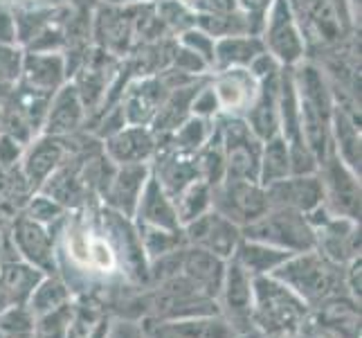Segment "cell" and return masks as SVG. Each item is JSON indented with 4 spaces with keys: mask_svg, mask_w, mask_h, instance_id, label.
I'll list each match as a JSON object with an SVG mask.
<instances>
[{
    "mask_svg": "<svg viewBox=\"0 0 362 338\" xmlns=\"http://www.w3.org/2000/svg\"><path fill=\"white\" fill-rule=\"evenodd\" d=\"M21 81L34 91L54 95L68 81L64 52H25Z\"/></svg>",
    "mask_w": 362,
    "mask_h": 338,
    "instance_id": "23",
    "label": "cell"
},
{
    "mask_svg": "<svg viewBox=\"0 0 362 338\" xmlns=\"http://www.w3.org/2000/svg\"><path fill=\"white\" fill-rule=\"evenodd\" d=\"M102 149L113 165H142V162H151L156 156L158 137L148 127L127 124L117 133L102 140Z\"/></svg>",
    "mask_w": 362,
    "mask_h": 338,
    "instance_id": "17",
    "label": "cell"
},
{
    "mask_svg": "<svg viewBox=\"0 0 362 338\" xmlns=\"http://www.w3.org/2000/svg\"><path fill=\"white\" fill-rule=\"evenodd\" d=\"M108 334H110V320L106 316H102L93 327V332L88 334V338H108Z\"/></svg>",
    "mask_w": 362,
    "mask_h": 338,
    "instance_id": "53",
    "label": "cell"
},
{
    "mask_svg": "<svg viewBox=\"0 0 362 338\" xmlns=\"http://www.w3.org/2000/svg\"><path fill=\"white\" fill-rule=\"evenodd\" d=\"M156 16L173 39L178 34L196 28V11L182 0H156Z\"/></svg>",
    "mask_w": 362,
    "mask_h": 338,
    "instance_id": "39",
    "label": "cell"
},
{
    "mask_svg": "<svg viewBox=\"0 0 362 338\" xmlns=\"http://www.w3.org/2000/svg\"><path fill=\"white\" fill-rule=\"evenodd\" d=\"M176 41H178L182 47L192 50V52H194L196 57H201V59L205 61V64H207L209 70L214 68V45H216V41L211 39V36H207L203 30L192 28V30H187V32L178 34V36H176Z\"/></svg>",
    "mask_w": 362,
    "mask_h": 338,
    "instance_id": "44",
    "label": "cell"
},
{
    "mask_svg": "<svg viewBox=\"0 0 362 338\" xmlns=\"http://www.w3.org/2000/svg\"><path fill=\"white\" fill-rule=\"evenodd\" d=\"M0 43H18L14 9H9L5 5H0Z\"/></svg>",
    "mask_w": 362,
    "mask_h": 338,
    "instance_id": "50",
    "label": "cell"
},
{
    "mask_svg": "<svg viewBox=\"0 0 362 338\" xmlns=\"http://www.w3.org/2000/svg\"><path fill=\"white\" fill-rule=\"evenodd\" d=\"M110 5H144V3H156V0H104Z\"/></svg>",
    "mask_w": 362,
    "mask_h": 338,
    "instance_id": "55",
    "label": "cell"
},
{
    "mask_svg": "<svg viewBox=\"0 0 362 338\" xmlns=\"http://www.w3.org/2000/svg\"><path fill=\"white\" fill-rule=\"evenodd\" d=\"M234 338H255V336H250L247 332H243V334H239V336H234Z\"/></svg>",
    "mask_w": 362,
    "mask_h": 338,
    "instance_id": "57",
    "label": "cell"
},
{
    "mask_svg": "<svg viewBox=\"0 0 362 338\" xmlns=\"http://www.w3.org/2000/svg\"><path fill=\"white\" fill-rule=\"evenodd\" d=\"M211 210L221 212L223 217L234 221L239 228L257 221L270 210L266 187L255 181L223 179L211 187Z\"/></svg>",
    "mask_w": 362,
    "mask_h": 338,
    "instance_id": "8",
    "label": "cell"
},
{
    "mask_svg": "<svg viewBox=\"0 0 362 338\" xmlns=\"http://www.w3.org/2000/svg\"><path fill=\"white\" fill-rule=\"evenodd\" d=\"M148 176H151L148 162H142V165H115L113 179H110L106 192L102 194L104 205L119 212L127 219H133Z\"/></svg>",
    "mask_w": 362,
    "mask_h": 338,
    "instance_id": "20",
    "label": "cell"
},
{
    "mask_svg": "<svg viewBox=\"0 0 362 338\" xmlns=\"http://www.w3.org/2000/svg\"><path fill=\"white\" fill-rule=\"evenodd\" d=\"M11 89H14V86L0 84V122H3V116H5V106H7V99H9V95H11Z\"/></svg>",
    "mask_w": 362,
    "mask_h": 338,
    "instance_id": "54",
    "label": "cell"
},
{
    "mask_svg": "<svg viewBox=\"0 0 362 338\" xmlns=\"http://www.w3.org/2000/svg\"><path fill=\"white\" fill-rule=\"evenodd\" d=\"M259 36L266 52L274 57L281 68H295L306 59V45L288 0H272Z\"/></svg>",
    "mask_w": 362,
    "mask_h": 338,
    "instance_id": "6",
    "label": "cell"
},
{
    "mask_svg": "<svg viewBox=\"0 0 362 338\" xmlns=\"http://www.w3.org/2000/svg\"><path fill=\"white\" fill-rule=\"evenodd\" d=\"M221 127L223 154H226V179L259 183V162L264 142L252 133L241 118H216Z\"/></svg>",
    "mask_w": 362,
    "mask_h": 338,
    "instance_id": "7",
    "label": "cell"
},
{
    "mask_svg": "<svg viewBox=\"0 0 362 338\" xmlns=\"http://www.w3.org/2000/svg\"><path fill=\"white\" fill-rule=\"evenodd\" d=\"M192 116L207 118V120H216L218 118V102H216L214 91H211L209 77H207V81L201 86V91H198L196 97H194V102H192Z\"/></svg>",
    "mask_w": 362,
    "mask_h": 338,
    "instance_id": "47",
    "label": "cell"
},
{
    "mask_svg": "<svg viewBox=\"0 0 362 338\" xmlns=\"http://www.w3.org/2000/svg\"><path fill=\"white\" fill-rule=\"evenodd\" d=\"M218 293L223 295V305H226V311H228L226 318L234 327L245 320H252V275H250L236 259H228L226 275H223V284Z\"/></svg>",
    "mask_w": 362,
    "mask_h": 338,
    "instance_id": "24",
    "label": "cell"
},
{
    "mask_svg": "<svg viewBox=\"0 0 362 338\" xmlns=\"http://www.w3.org/2000/svg\"><path fill=\"white\" fill-rule=\"evenodd\" d=\"M25 50L18 43H0V84L16 86L23 74Z\"/></svg>",
    "mask_w": 362,
    "mask_h": 338,
    "instance_id": "43",
    "label": "cell"
},
{
    "mask_svg": "<svg viewBox=\"0 0 362 338\" xmlns=\"http://www.w3.org/2000/svg\"><path fill=\"white\" fill-rule=\"evenodd\" d=\"M99 318L102 316H99V311L95 307H88V305L74 307V314L70 320V327L66 332V338H88V334L93 332Z\"/></svg>",
    "mask_w": 362,
    "mask_h": 338,
    "instance_id": "45",
    "label": "cell"
},
{
    "mask_svg": "<svg viewBox=\"0 0 362 338\" xmlns=\"http://www.w3.org/2000/svg\"><path fill=\"white\" fill-rule=\"evenodd\" d=\"M270 275L284 286H288L306 307H320L329 298L338 295L340 284L344 282L340 266L333 264L315 248L293 253Z\"/></svg>",
    "mask_w": 362,
    "mask_h": 338,
    "instance_id": "3",
    "label": "cell"
},
{
    "mask_svg": "<svg viewBox=\"0 0 362 338\" xmlns=\"http://www.w3.org/2000/svg\"><path fill=\"white\" fill-rule=\"evenodd\" d=\"M165 332L173 338H234L241 334L223 314L169 320Z\"/></svg>",
    "mask_w": 362,
    "mask_h": 338,
    "instance_id": "31",
    "label": "cell"
},
{
    "mask_svg": "<svg viewBox=\"0 0 362 338\" xmlns=\"http://www.w3.org/2000/svg\"><path fill=\"white\" fill-rule=\"evenodd\" d=\"M173 203H176L180 225L189 223L211 210V185L205 183L203 179H196L192 185H187L185 190L173 198Z\"/></svg>",
    "mask_w": 362,
    "mask_h": 338,
    "instance_id": "35",
    "label": "cell"
},
{
    "mask_svg": "<svg viewBox=\"0 0 362 338\" xmlns=\"http://www.w3.org/2000/svg\"><path fill=\"white\" fill-rule=\"evenodd\" d=\"M70 210H66L61 203H57L54 198H49L41 192H36L32 198H30V203L28 208H25V217L36 221V223H41L45 225V228H49V225H57L66 219Z\"/></svg>",
    "mask_w": 362,
    "mask_h": 338,
    "instance_id": "41",
    "label": "cell"
},
{
    "mask_svg": "<svg viewBox=\"0 0 362 338\" xmlns=\"http://www.w3.org/2000/svg\"><path fill=\"white\" fill-rule=\"evenodd\" d=\"M23 152H25V147L18 140H14V137L7 133H0V167H5V169L14 167L16 162H21Z\"/></svg>",
    "mask_w": 362,
    "mask_h": 338,
    "instance_id": "48",
    "label": "cell"
},
{
    "mask_svg": "<svg viewBox=\"0 0 362 338\" xmlns=\"http://www.w3.org/2000/svg\"><path fill=\"white\" fill-rule=\"evenodd\" d=\"M308 307L272 275L252 278V320L268 334H291L304 322Z\"/></svg>",
    "mask_w": 362,
    "mask_h": 338,
    "instance_id": "4",
    "label": "cell"
},
{
    "mask_svg": "<svg viewBox=\"0 0 362 338\" xmlns=\"http://www.w3.org/2000/svg\"><path fill=\"white\" fill-rule=\"evenodd\" d=\"M86 122H88V116H86L81 97L77 89H74V84L66 81L52 97H49L41 133L68 137L86 129Z\"/></svg>",
    "mask_w": 362,
    "mask_h": 338,
    "instance_id": "18",
    "label": "cell"
},
{
    "mask_svg": "<svg viewBox=\"0 0 362 338\" xmlns=\"http://www.w3.org/2000/svg\"><path fill=\"white\" fill-rule=\"evenodd\" d=\"M151 167V176L162 185L171 198H176L187 185H192L198 176V165H196V154L189 152H178L169 145L158 147L156 156L148 162Z\"/></svg>",
    "mask_w": 362,
    "mask_h": 338,
    "instance_id": "19",
    "label": "cell"
},
{
    "mask_svg": "<svg viewBox=\"0 0 362 338\" xmlns=\"http://www.w3.org/2000/svg\"><path fill=\"white\" fill-rule=\"evenodd\" d=\"M291 255L293 253H288V250H281V248H274V246L241 237V242L236 246L232 259H236L250 275H252V278H257V275H270Z\"/></svg>",
    "mask_w": 362,
    "mask_h": 338,
    "instance_id": "30",
    "label": "cell"
},
{
    "mask_svg": "<svg viewBox=\"0 0 362 338\" xmlns=\"http://www.w3.org/2000/svg\"><path fill=\"white\" fill-rule=\"evenodd\" d=\"M331 147L342 158L346 167H351L356 174H360V160H362L360 116L338 104L333 106V118H331Z\"/></svg>",
    "mask_w": 362,
    "mask_h": 338,
    "instance_id": "27",
    "label": "cell"
},
{
    "mask_svg": "<svg viewBox=\"0 0 362 338\" xmlns=\"http://www.w3.org/2000/svg\"><path fill=\"white\" fill-rule=\"evenodd\" d=\"M169 95V86L162 74H144V77H131L119 95V106L127 124L148 127L156 118L158 108Z\"/></svg>",
    "mask_w": 362,
    "mask_h": 338,
    "instance_id": "13",
    "label": "cell"
},
{
    "mask_svg": "<svg viewBox=\"0 0 362 338\" xmlns=\"http://www.w3.org/2000/svg\"><path fill=\"white\" fill-rule=\"evenodd\" d=\"M313 232L315 250H320L333 264L344 266L351 259L360 257V221L331 215Z\"/></svg>",
    "mask_w": 362,
    "mask_h": 338,
    "instance_id": "15",
    "label": "cell"
},
{
    "mask_svg": "<svg viewBox=\"0 0 362 338\" xmlns=\"http://www.w3.org/2000/svg\"><path fill=\"white\" fill-rule=\"evenodd\" d=\"M133 223L153 225V228H165V230H182L176 203H173V198L162 190V185L153 176H148L140 194Z\"/></svg>",
    "mask_w": 362,
    "mask_h": 338,
    "instance_id": "25",
    "label": "cell"
},
{
    "mask_svg": "<svg viewBox=\"0 0 362 338\" xmlns=\"http://www.w3.org/2000/svg\"><path fill=\"white\" fill-rule=\"evenodd\" d=\"M272 208H288L306 215L324 203V187L320 174H291L266 187Z\"/></svg>",
    "mask_w": 362,
    "mask_h": 338,
    "instance_id": "16",
    "label": "cell"
},
{
    "mask_svg": "<svg viewBox=\"0 0 362 338\" xmlns=\"http://www.w3.org/2000/svg\"><path fill=\"white\" fill-rule=\"evenodd\" d=\"M236 5H239V11L245 16L250 32L259 34L261 28H264V18L268 14L272 0H236Z\"/></svg>",
    "mask_w": 362,
    "mask_h": 338,
    "instance_id": "46",
    "label": "cell"
},
{
    "mask_svg": "<svg viewBox=\"0 0 362 338\" xmlns=\"http://www.w3.org/2000/svg\"><path fill=\"white\" fill-rule=\"evenodd\" d=\"M137 235H140V242L144 248L146 259L151 261L160 255H167L171 250H178L187 246L182 230H165V228H153V225H137Z\"/></svg>",
    "mask_w": 362,
    "mask_h": 338,
    "instance_id": "37",
    "label": "cell"
},
{
    "mask_svg": "<svg viewBox=\"0 0 362 338\" xmlns=\"http://www.w3.org/2000/svg\"><path fill=\"white\" fill-rule=\"evenodd\" d=\"M209 84L218 102V116L223 118L243 120L259 93V79L247 68L214 70L209 74Z\"/></svg>",
    "mask_w": 362,
    "mask_h": 338,
    "instance_id": "11",
    "label": "cell"
},
{
    "mask_svg": "<svg viewBox=\"0 0 362 338\" xmlns=\"http://www.w3.org/2000/svg\"><path fill=\"white\" fill-rule=\"evenodd\" d=\"M3 250H5V244H3V235H0V259H3Z\"/></svg>",
    "mask_w": 362,
    "mask_h": 338,
    "instance_id": "56",
    "label": "cell"
},
{
    "mask_svg": "<svg viewBox=\"0 0 362 338\" xmlns=\"http://www.w3.org/2000/svg\"><path fill=\"white\" fill-rule=\"evenodd\" d=\"M266 47L259 34H239L218 39L214 45V70H230V68H250V64L264 55Z\"/></svg>",
    "mask_w": 362,
    "mask_h": 338,
    "instance_id": "28",
    "label": "cell"
},
{
    "mask_svg": "<svg viewBox=\"0 0 362 338\" xmlns=\"http://www.w3.org/2000/svg\"><path fill=\"white\" fill-rule=\"evenodd\" d=\"M66 0H0V5L9 9H41V7H59Z\"/></svg>",
    "mask_w": 362,
    "mask_h": 338,
    "instance_id": "52",
    "label": "cell"
},
{
    "mask_svg": "<svg viewBox=\"0 0 362 338\" xmlns=\"http://www.w3.org/2000/svg\"><path fill=\"white\" fill-rule=\"evenodd\" d=\"M70 154L68 137L45 135L39 133L34 140L25 147L21 158V176L28 183L30 192H39L41 185L64 165Z\"/></svg>",
    "mask_w": 362,
    "mask_h": 338,
    "instance_id": "12",
    "label": "cell"
},
{
    "mask_svg": "<svg viewBox=\"0 0 362 338\" xmlns=\"http://www.w3.org/2000/svg\"><path fill=\"white\" fill-rule=\"evenodd\" d=\"M211 131H214V120L192 116L189 120L182 122L180 127L171 133V137L167 142H162V145H169L173 149H178V152L196 154L198 149L209 140ZM162 145H158V147H162Z\"/></svg>",
    "mask_w": 362,
    "mask_h": 338,
    "instance_id": "36",
    "label": "cell"
},
{
    "mask_svg": "<svg viewBox=\"0 0 362 338\" xmlns=\"http://www.w3.org/2000/svg\"><path fill=\"white\" fill-rule=\"evenodd\" d=\"M182 235L187 246H196L209 250L211 255H216L221 259H232L236 246L241 242V228L234 221L226 219L216 210H209L198 219L189 221L182 225Z\"/></svg>",
    "mask_w": 362,
    "mask_h": 338,
    "instance_id": "10",
    "label": "cell"
},
{
    "mask_svg": "<svg viewBox=\"0 0 362 338\" xmlns=\"http://www.w3.org/2000/svg\"><path fill=\"white\" fill-rule=\"evenodd\" d=\"M360 269H362V259L356 257L349 261V269H346V275H344V284L349 286V291L351 295L360 303V291H362V280H360Z\"/></svg>",
    "mask_w": 362,
    "mask_h": 338,
    "instance_id": "51",
    "label": "cell"
},
{
    "mask_svg": "<svg viewBox=\"0 0 362 338\" xmlns=\"http://www.w3.org/2000/svg\"><path fill=\"white\" fill-rule=\"evenodd\" d=\"M293 84L297 93L299 122L308 149L317 158V167L331 147V118H333V91L324 70L315 61L304 59L293 68Z\"/></svg>",
    "mask_w": 362,
    "mask_h": 338,
    "instance_id": "2",
    "label": "cell"
},
{
    "mask_svg": "<svg viewBox=\"0 0 362 338\" xmlns=\"http://www.w3.org/2000/svg\"><path fill=\"white\" fill-rule=\"evenodd\" d=\"M286 176H291V152L281 135H274L264 142L259 162V183L268 187Z\"/></svg>",
    "mask_w": 362,
    "mask_h": 338,
    "instance_id": "32",
    "label": "cell"
},
{
    "mask_svg": "<svg viewBox=\"0 0 362 338\" xmlns=\"http://www.w3.org/2000/svg\"><path fill=\"white\" fill-rule=\"evenodd\" d=\"M196 28L203 30L214 41L228 39V36H239V34H252L241 11H230V14H196Z\"/></svg>",
    "mask_w": 362,
    "mask_h": 338,
    "instance_id": "38",
    "label": "cell"
},
{
    "mask_svg": "<svg viewBox=\"0 0 362 338\" xmlns=\"http://www.w3.org/2000/svg\"><path fill=\"white\" fill-rule=\"evenodd\" d=\"M0 336L3 338H34L36 318L28 305H11L0 311Z\"/></svg>",
    "mask_w": 362,
    "mask_h": 338,
    "instance_id": "40",
    "label": "cell"
},
{
    "mask_svg": "<svg viewBox=\"0 0 362 338\" xmlns=\"http://www.w3.org/2000/svg\"><path fill=\"white\" fill-rule=\"evenodd\" d=\"M317 174L324 187V205L331 215L360 221V174L346 167L333 147L322 158Z\"/></svg>",
    "mask_w": 362,
    "mask_h": 338,
    "instance_id": "9",
    "label": "cell"
},
{
    "mask_svg": "<svg viewBox=\"0 0 362 338\" xmlns=\"http://www.w3.org/2000/svg\"><path fill=\"white\" fill-rule=\"evenodd\" d=\"M72 314H74V305L66 303V305L52 309L49 314L36 318V336L39 338H66Z\"/></svg>",
    "mask_w": 362,
    "mask_h": 338,
    "instance_id": "42",
    "label": "cell"
},
{
    "mask_svg": "<svg viewBox=\"0 0 362 338\" xmlns=\"http://www.w3.org/2000/svg\"><path fill=\"white\" fill-rule=\"evenodd\" d=\"M209 74L205 77H198L196 81L187 84V86H180V89H173L169 91V95L165 97V102L158 108L156 118L148 124V129H151L158 137V145L167 142L171 133L176 131L182 122H187L192 118V102L196 93L201 91V86L207 81Z\"/></svg>",
    "mask_w": 362,
    "mask_h": 338,
    "instance_id": "21",
    "label": "cell"
},
{
    "mask_svg": "<svg viewBox=\"0 0 362 338\" xmlns=\"http://www.w3.org/2000/svg\"><path fill=\"white\" fill-rule=\"evenodd\" d=\"M279 77L281 70L259 81V93L255 104L243 118L261 142L279 135Z\"/></svg>",
    "mask_w": 362,
    "mask_h": 338,
    "instance_id": "22",
    "label": "cell"
},
{
    "mask_svg": "<svg viewBox=\"0 0 362 338\" xmlns=\"http://www.w3.org/2000/svg\"><path fill=\"white\" fill-rule=\"evenodd\" d=\"M306 45V59L315 61L356 41L360 16L349 0H288Z\"/></svg>",
    "mask_w": 362,
    "mask_h": 338,
    "instance_id": "1",
    "label": "cell"
},
{
    "mask_svg": "<svg viewBox=\"0 0 362 338\" xmlns=\"http://www.w3.org/2000/svg\"><path fill=\"white\" fill-rule=\"evenodd\" d=\"M226 259L211 255L209 250L185 246L180 273L185 278H189L203 293H207L209 298H216L223 284V275H226Z\"/></svg>",
    "mask_w": 362,
    "mask_h": 338,
    "instance_id": "26",
    "label": "cell"
},
{
    "mask_svg": "<svg viewBox=\"0 0 362 338\" xmlns=\"http://www.w3.org/2000/svg\"><path fill=\"white\" fill-rule=\"evenodd\" d=\"M196 165L198 176L211 187L218 185L226 179V154H223V140H221V127L214 120V131H211L209 140L196 152Z\"/></svg>",
    "mask_w": 362,
    "mask_h": 338,
    "instance_id": "33",
    "label": "cell"
},
{
    "mask_svg": "<svg viewBox=\"0 0 362 338\" xmlns=\"http://www.w3.org/2000/svg\"><path fill=\"white\" fill-rule=\"evenodd\" d=\"M43 278L45 275L39 269L30 266L28 261H23V259H9L0 264V284H3L9 307L28 305L32 291Z\"/></svg>",
    "mask_w": 362,
    "mask_h": 338,
    "instance_id": "29",
    "label": "cell"
},
{
    "mask_svg": "<svg viewBox=\"0 0 362 338\" xmlns=\"http://www.w3.org/2000/svg\"><path fill=\"white\" fill-rule=\"evenodd\" d=\"M182 3H187V5H189V3H192V0H182Z\"/></svg>",
    "mask_w": 362,
    "mask_h": 338,
    "instance_id": "58",
    "label": "cell"
},
{
    "mask_svg": "<svg viewBox=\"0 0 362 338\" xmlns=\"http://www.w3.org/2000/svg\"><path fill=\"white\" fill-rule=\"evenodd\" d=\"M66 303H70V289L66 286V282L54 278V275H45L32 291L28 300V309L34 314V318H41Z\"/></svg>",
    "mask_w": 362,
    "mask_h": 338,
    "instance_id": "34",
    "label": "cell"
},
{
    "mask_svg": "<svg viewBox=\"0 0 362 338\" xmlns=\"http://www.w3.org/2000/svg\"><path fill=\"white\" fill-rule=\"evenodd\" d=\"M189 7L196 14H230V11H239L236 0H192Z\"/></svg>",
    "mask_w": 362,
    "mask_h": 338,
    "instance_id": "49",
    "label": "cell"
},
{
    "mask_svg": "<svg viewBox=\"0 0 362 338\" xmlns=\"http://www.w3.org/2000/svg\"><path fill=\"white\" fill-rule=\"evenodd\" d=\"M245 240H255L288 253H304L315 248V232L306 221V215L288 208H272L257 221L241 228Z\"/></svg>",
    "mask_w": 362,
    "mask_h": 338,
    "instance_id": "5",
    "label": "cell"
},
{
    "mask_svg": "<svg viewBox=\"0 0 362 338\" xmlns=\"http://www.w3.org/2000/svg\"><path fill=\"white\" fill-rule=\"evenodd\" d=\"M11 244H14V250L23 261L39 269L43 275H54L57 244L49 228L21 215L11 225Z\"/></svg>",
    "mask_w": 362,
    "mask_h": 338,
    "instance_id": "14",
    "label": "cell"
}]
</instances>
